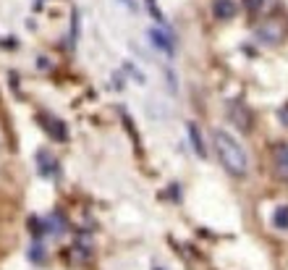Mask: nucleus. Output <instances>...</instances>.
<instances>
[{"mask_svg":"<svg viewBox=\"0 0 288 270\" xmlns=\"http://www.w3.org/2000/svg\"><path fill=\"white\" fill-rule=\"evenodd\" d=\"M45 129L53 134V137H55L58 142H63V139H65V134H69V131H65V126H63L58 118H48V121H45Z\"/></svg>","mask_w":288,"mask_h":270,"instance_id":"6","label":"nucleus"},{"mask_svg":"<svg viewBox=\"0 0 288 270\" xmlns=\"http://www.w3.org/2000/svg\"><path fill=\"white\" fill-rule=\"evenodd\" d=\"M121 3H123V6H126V8L131 11V13H137V11H139V6H137V0H121Z\"/></svg>","mask_w":288,"mask_h":270,"instance_id":"11","label":"nucleus"},{"mask_svg":"<svg viewBox=\"0 0 288 270\" xmlns=\"http://www.w3.org/2000/svg\"><path fill=\"white\" fill-rule=\"evenodd\" d=\"M212 13L217 18H233L236 16V3L233 0H212Z\"/></svg>","mask_w":288,"mask_h":270,"instance_id":"3","label":"nucleus"},{"mask_svg":"<svg viewBox=\"0 0 288 270\" xmlns=\"http://www.w3.org/2000/svg\"><path fill=\"white\" fill-rule=\"evenodd\" d=\"M264 0H243V6H247V11H259Z\"/></svg>","mask_w":288,"mask_h":270,"instance_id":"10","label":"nucleus"},{"mask_svg":"<svg viewBox=\"0 0 288 270\" xmlns=\"http://www.w3.org/2000/svg\"><path fill=\"white\" fill-rule=\"evenodd\" d=\"M189 142H191V147H194V152H196L199 157H205V144H202V137H199V129H196L194 123H189Z\"/></svg>","mask_w":288,"mask_h":270,"instance_id":"5","label":"nucleus"},{"mask_svg":"<svg viewBox=\"0 0 288 270\" xmlns=\"http://www.w3.org/2000/svg\"><path fill=\"white\" fill-rule=\"evenodd\" d=\"M273 226L280 229V231H288V205L275 207V213H273Z\"/></svg>","mask_w":288,"mask_h":270,"instance_id":"4","label":"nucleus"},{"mask_svg":"<svg viewBox=\"0 0 288 270\" xmlns=\"http://www.w3.org/2000/svg\"><path fill=\"white\" fill-rule=\"evenodd\" d=\"M278 165L280 168H288V147H278Z\"/></svg>","mask_w":288,"mask_h":270,"instance_id":"9","label":"nucleus"},{"mask_svg":"<svg viewBox=\"0 0 288 270\" xmlns=\"http://www.w3.org/2000/svg\"><path fill=\"white\" fill-rule=\"evenodd\" d=\"M212 144H215V155L217 160L223 163V168L233 176H243L249 171V155L247 150L241 147L238 139H233L228 131L223 129H215L212 131Z\"/></svg>","mask_w":288,"mask_h":270,"instance_id":"1","label":"nucleus"},{"mask_svg":"<svg viewBox=\"0 0 288 270\" xmlns=\"http://www.w3.org/2000/svg\"><path fill=\"white\" fill-rule=\"evenodd\" d=\"M147 34H149V42H152L158 50H163L165 55H173V53H175V48H173V39H170L165 32H160V29H149Z\"/></svg>","mask_w":288,"mask_h":270,"instance_id":"2","label":"nucleus"},{"mask_svg":"<svg viewBox=\"0 0 288 270\" xmlns=\"http://www.w3.org/2000/svg\"><path fill=\"white\" fill-rule=\"evenodd\" d=\"M280 123H283V126H288V105H283V108H280Z\"/></svg>","mask_w":288,"mask_h":270,"instance_id":"12","label":"nucleus"},{"mask_svg":"<svg viewBox=\"0 0 288 270\" xmlns=\"http://www.w3.org/2000/svg\"><path fill=\"white\" fill-rule=\"evenodd\" d=\"M45 229L53 231V234H60V231H63V215H60V213H53V215L45 220Z\"/></svg>","mask_w":288,"mask_h":270,"instance_id":"8","label":"nucleus"},{"mask_svg":"<svg viewBox=\"0 0 288 270\" xmlns=\"http://www.w3.org/2000/svg\"><path fill=\"white\" fill-rule=\"evenodd\" d=\"M39 173L42 176H53L55 173V163H53V157L45 155V152H39Z\"/></svg>","mask_w":288,"mask_h":270,"instance_id":"7","label":"nucleus"}]
</instances>
